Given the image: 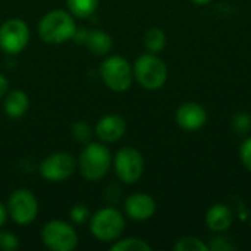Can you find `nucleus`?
I'll return each instance as SVG.
<instances>
[{
    "instance_id": "f257e3e1",
    "label": "nucleus",
    "mask_w": 251,
    "mask_h": 251,
    "mask_svg": "<svg viewBox=\"0 0 251 251\" xmlns=\"http://www.w3.org/2000/svg\"><path fill=\"white\" fill-rule=\"evenodd\" d=\"M112 162L113 156L104 143L90 141L84 144L76 159V169L84 179L90 182H99L109 174Z\"/></svg>"
},
{
    "instance_id": "f03ea898",
    "label": "nucleus",
    "mask_w": 251,
    "mask_h": 251,
    "mask_svg": "<svg viewBox=\"0 0 251 251\" xmlns=\"http://www.w3.org/2000/svg\"><path fill=\"white\" fill-rule=\"evenodd\" d=\"M78 25L75 16L65 9H53L44 13L38 22L37 32L41 41L47 44H65L74 38Z\"/></svg>"
},
{
    "instance_id": "7ed1b4c3",
    "label": "nucleus",
    "mask_w": 251,
    "mask_h": 251,
    "mask_svg": "<svg viewBox=\"0 0 251 251\" xmlns=\"http://www.w3.org/2000/svg\"><path fill=\"white\" fill-rule=\"evenodd\" d=\"M134 81L147 91H157L168 82L169 71L163 59L154 53H143L132 63Z\"/></svg>"
},
{
    "instance_id": "20e7f679",
    "label": "nucleus",
    "mask_w": 251,
    "mask_h": 251,
    "mask_svg": "<svg viewBox=\"0 0 251 251\" xmlns=\"http://www.w3.org/2000/svg\"><path fill=\"white\" fill-rule=\"evenodd\" d=\"M90 232L100 243H113L122 237L126 221L121 210L106 206L90 216Z\"/></svg>"
},
{
    "instance_id": "39448f33",
    "label": "nucleus",
    "mask_w": 251,
    "mask_h": 251,
    "mask_svg": "<svg viewBox=\"0 0 251 251\" xmlns=\"http://www.w3.org/2000/svg\"><path fill=\"white\" fill-rule=\"evenodd\" d=\"M99 75L103 84L113 93H125L132 87L134 82L132 65L119 54L107 56L100 63Z\"/></svg>"
},
{
    "instance_id": "423d86ee",
    "label": "nucleus",
    "mask_w": 251,
    "mask_h": 251,
    "mask_svg": "<svg viewBox=\"0 0 251 251\" xmlns=\"http://www.w3.org/2000/svg\"><path fill=\"white\" fill-rule=\"evenodd\" d=\"M41 243L51 251H74L79 238L75 228L62 219H51L41 228Z\"/></svg>"
},
{
    "instance_id": "0eeeda50",
    "label": "nucleus",
    "mask_w": 251,
    "mask_h": 251,
    "mask_svg": "<svg viewBox=\"0 0 251 251\" xmlns=\"http://www.w3.org/2000/svg\"><path fill=\"white\" fill-rule=\"evenodd\" d=\"M112 166L121 182L132 185L137 184L144 175L146 163L140 150L126 146V147H121L115 153Z\"/></svg>"
},
{
    "instance_id": "6e6552de",
    "label": "nucleus",
    "mask_w": 251,
    "mask_h": 251,
    "mask_svg": "<svg viewBox=\"0 0 251 251\" xmlns=\"http://www.w3.org/2000/svg\"><path fill=\"white\" fill-rule=\"evenodd\" d=\"M6 207H7L9 218L16 225H21V226L31 225L37 219L38 210H40L35 194L28 188L15 190L9 196Z\"/></svg>"
},
{
    "instance_id": "1a4fd4ad",
    "label": "nucleus",
    "mask_w": 251,
    "mask_h": 251,
    "mask_svg": "<svg viewBox=\"0 0 251 251\" xmlns=\"http://www.w3.org/2000/svg\"><path fill=\"white\" fill-rule=\"evenodd\" d=\"M31 38L28 24L21 18H10L0 25V50L9 56L22 53Z\"/></svg>"
},
{
    "instance_id": "9d476101",
    "label": "nucleus",
    "mask_w": 251,
    "mask_h": 251,
    "mask_svg": "<svg viewBox=\"0 0 251 251\" xmlns=\"http://www.w3.org/2000/svg\"><path fill=\"white\" fill-rule=\"evenodd\" d=\"M76 171V159L68 151H54L46 156L38 166L43 179L49 182H63Z\"/></svg>"
},
{
    "instance_id": "9b49d317",
    "label": "nucleus",
    "mask_w": 251,
    "mask_h": 251,
    "mask_svg": "<svg viewBox=\"0 0 251 251\" xmlns=\"http://www.w3.org/2000/svg\"><path fill=\"white\" fill-rule=\"evenodd\" d=\"M209 115L203 104L197 101H185L178 106L175 112L176 125L187 132H194L201 129L207 124Z\"/></svg>"
},
{
    "instance_id": "f8f14e48",
    "label": "nucleus",
    "mask_w": 251,
    "mask_h": 251,
    "mask_svg": "<svg viewBox=\"0 0 251 251\" xmlns=\"http://www.w3.org/2000/svg\"><path fill=\"white\" fill-rule=\"evenodd\" d=\"M157 210L156 200L147 193H134L124 201L125 216L134 222L150 221Z\"/></svg>"
},
{
    "instance_id": "ddd939ff",
    "label": "nucleus",
    "mask_w": 251,
    "mask_h": 251,
    "mask_svg": "<svg viewBox=\"0 0 251 251\" xmlns=\"http://www.w3.org/2000/svg\"><path fill=\"white\" fill-rule=\"evenodd\" d=\"M126 128L128 125L122 115L107 113L97 121L94 126V134L99 138V141L104 144H113L124 138Z\"/></svg>"
},
{
    "instance_id": "4468645a",
    "label": "nucleus",
    "mask_w": 251,
    "mask_h": 251,
    "mask_svg": "<svg viewBox=\"0 0 251 251\" xmlns=\"http://www.w3.org/2000/svg\"><path fill=\"white\" fill-rule=\"evenodd\" d=\"M234 218V212L228 204L216 203L207 209L204 224L213 234H224L232 226Z\"/></svg>"
},
{
    "instance_id": "2eb2a0df",
    "label": "nucleus",
    "mask_w": 251,
    "mask_h": 251,
    "mask_svg": "<svg viewBox=\"0 0 251 251\" xmlns=\"http://www.w3.org/2000/svg\"><path fill=\"white\" fill-rule=\"evenodd\" d=\"M29 110V97L24 90H9L3 97V112L10 119H19Z\"/></svg>"
},
{
    "instance_id": "dca6fc26",
    "label": "nucleus",
    "mask_w": 251,
    "mask_h": 251,
    "mask_svg": "<svg viewBox=\"0 0 251 251\" xmlns=\"http://www.w3.org/2000/svg\"><path fill=\"white\" fill-rule=\"evenodd\" d=\"M84 46L94 56H107L113 49V38L103 29H88Z\"/></svg>"
},
{
    "instance_id": "f3484780",
    "label": "nucleus",
    "mask_w": 251,
    "mask_h": 251,
    "mask_svg": "<svg viewBox=\"0 0 251 251\" xmlns=\"http://www.w3.org/2000/svg\"><path fill=\"white\" fill-rule=\"evenodd\" d=\"M166 43H168L166 32L162 28H159V26H151V28H149L144 32L143 44H144V49L149 53L159 54L166 47Z\"/></svg>"
},
{
    "instance_id": "a211bd4d",
    "label": "nucleus",
    "mask_w": 251,
    "mask_h": 251,
    "mask_svg": "<svg viewBox=\"0 0 251 251\" xmlns=\"http://www.w3.org/2000/svg\"><path fill=\"white\" fill-rule=\"evenodd\" d=\"M68 10L79 19H87L93 16L100 4V0H65Z\"/></svg>"
},
{
    "instance_id": "6ab92c4d",
    "label": "nucleus",
    "mask_w": 251,
    "mask_h": 251,
    "mask_svg": "<svg viewBox=\"0 0 251 251\" xmlns=\"http://www.w3.org/2000/svg\"><path fill=\"white\" fill-rule=\"evenodd\" d=\"M110 250L113 251H151V246L138 237H126V238H118L112 243Z\"/></svg>"
},
{
    "instance_id": "aec40b11",
    "label": "nucleus",
    "mask_w": 251,
    "mask_h": 251,
    "mask_svg": "<svg viewBox=\"0 0 251 251\" xmlns=\"http://www.w3.org/2000/svg\"><path fill=\"white\" fill-rule=\"evenodd\" d=\"M175 251H209L207 243L194 235H184L174 244Z\"/></svg>"
},
{
    "instance_id": "412c9836",
    "label": "nucleus",
    "mask_w": 251,
    "mask_h": 251,
    "mask_svg": "<svg viewBox=\"0 0 251 251\" xmlns=\"http://www.w3.org/2000/svg\"><path fill=\"white\" fill-rule=\"evenodd\" d=\"M71 135L76 143L87 144V143H90L93 140L94 131H93L91 125L87 121H76L71 126Z\"/></svg>"
},
{
    "instance_id": "4be33fe9",
    "label": "nucleus",
    "mask_w": 251,
    "mask_h": 251,
    "mask_svg": "<svg viewBox=\"0 0 251 251\" xmlns=\"http://www.w3.org/2000/svg\"><path fill=\"white\" fill-rule=\"evenodd\" d=\"M231 128L238 137H247L251 132V115L247 112H237L231 119Z\"/></svg>"
},
{
    "instance_id": "5701e85b",
    "label": "nucleus",
    "mask_w": 251,
    "mask_h": 251,
    "mask_svg": "<svg viewBox=\"0 0 251 251\" xmlns=\"http://www.w3.org/2000/svg\"><path fill=\"white\" fill-rule=\"evenodd\" d=\"M209 251H235L237 246L232 243L231 238L222 235V234H216L215 237H212L207 243Z\"/></svg>"
},
{
    "instance_id": "b1692460",
    "label": "nucleus",
    "mask_w": 251,
    "mask_h": 251,
    "mask_svg": "<svg viewBox=\"0 0 251 251\" xmlns=\"http://www.w3.org/2000/svg\"><path fill=\"white\" fill-rule=\"evenodd\" d=\"M90 216H91V212H90V209L84 203H76L69 210V219L75 225H82V224L88 222Z\"/></svg>"
},
{
    "instance_id": "393cba45",
    "label": "nucleus",
    "mask_w": 251,
    "mask_h": 251,
    "mask_svg": "<svg viewBox=\"0 0 251 251\" xmlns=\"http://www.w3.org/2000/svg\"><path fill=\"white\" fill-rule=\"evenodd\" d=\"M19 238L10 231H0V250L15 251L19 249Z\"/></svg>"
},
{
    "instance_id": "a878e982",
    "label": "nucleus",
    "mask_w": 251,
    "mask_h": 251,
    "mask_svg": "<svg viewBox=\"0 0 251 251\" xmlns=\"http://www.w3.org/2000/svg\"><path fill=\"white\" fill-rule=\"evenodd\" d=\"M238 154H240L241 165L246 168L247 172L251 174V135L244 137V140H243V143L240 146Z\"/></svg>"
},
{
    "instance_id": "bb28decb",
    "label": "nucleus",
    "mask_w": 251,
    "mask_h": 251,
    "mask_svg": "<svg viewBox=\"0 0 251 251\" xmlns=\"http://www.w3.org/2000/svg\"><path fill=\"white\" fill-rule=\"evenodd\" d=\"M121 196H122V190L116 184H110L107 188H104V197L110 203H116L121 199Z\"/></svg>"
},
{
    "instance_id": "cd10ccee",
    "label": "nucleus",
    "mask_w": 251,
    "mask_h": 251,
    "mask_svg": "<svg viewBox=\"0 0 251 251\" xmlns=\"http://www.w3.org/2000/svg\"><path fill=\"white\" fill-rule=\"evenodd\" d=\"M9 87H10L9 79H7L3 74H0V100H3V97L7 94Z\"/></svg>"
},
{
    "instance_id": "c85d7f7f",
    "label": "nucleus",
    "mask_w": 251,
    "mask_h": 251,
    "mask_svg": "<svg viewBox=\"0 0 251 251\" xmlns=\"http://www.w3.org/2000/svg\"><path fill=\"white\" fill-rule=\"evenodd\" d=\"M7 218H9V213H7V207L3 204V203H0V229L4 226V224H6V221H7Z\"/></svg>"
},
{
    "instance_id": "c756f323",
    "label": "nucleus",
    "mask_w": 251,
    "mask_h": 251,
    "mask_svg": "<svg viewBox=\"0 0 251 251\" xmlns=\"http://www.w3.org/2000/svg\"><path fill=\"white\" fill-rule=\"evenodd\" d=\"M190 1L194 3V4H197V6H206V4L212 3L213 0H190Z\"/></svg>"
}]
</instances>
